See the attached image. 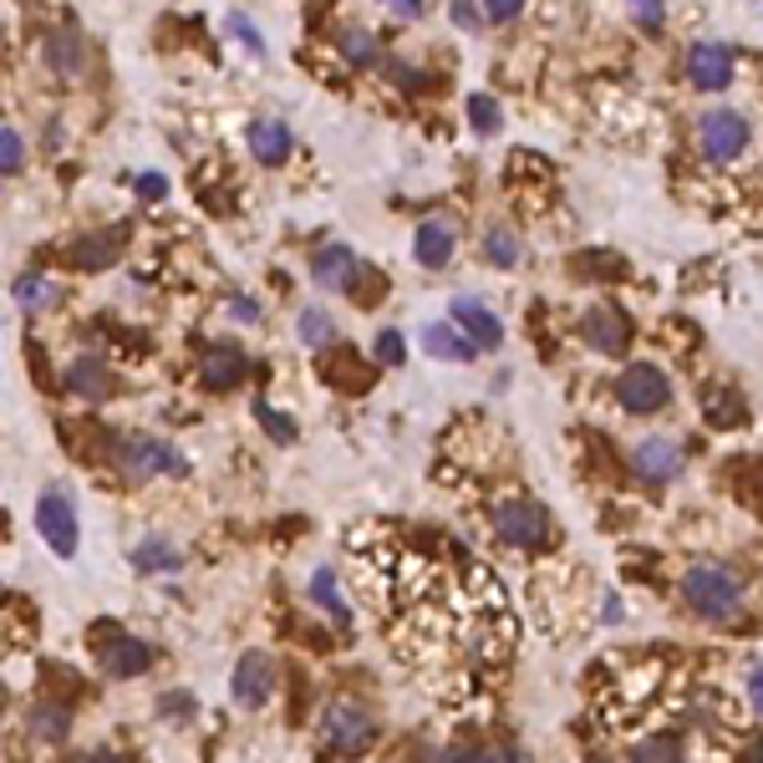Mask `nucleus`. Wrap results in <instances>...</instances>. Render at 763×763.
Segmentation results:
<instances>
[{"label":"nucleus","mask_w":763,"mask_h":763,"mask_svg":"<svg viewBox=\"0 0 763 763\" xmlns=\"http://www.w3.org/2000/svg\"><path fill=\"white\" fill-rule=\"evenodd\" d=\"M422 352L428 356H443V362H469V356H474V342H469V336H459V331L453 326H428L422 331Z\"/></svg>","instance_id":"nucleus-22"},{"label":"nucleus","mask_w":763,"mask_h":763,"mask_svg":"<svg viewBox=\"0 0 763 763\" xmlns=\"http://www.w3.org/2000/svg\"><path fill=\"white\" fill-rule=\"evenodd\" d=\"M21 163H26V138L15 128H0V179L21 173Z\"/></svg>","instance_id":"nucleus-29"},{"label":"nucleus","mask_w":763,"mask_h":763,"mask_svg":"<svg viewBox=\"0 0 763 763\" xmlns=\"http://www.w3.org/2000/svg\"><path fill=\"white\" fill-rule=\"evenodd\" d=\"M453 321L469 331L474 352H494V346H504V321L494 316L484 301H474V295H453Z\"/></svg>","instance_id":"nucleus-10"},{"label":"nucleus","mask_w":763,"mask_h":763,"mask_svg":"<svg viewBox=\"0 0 763 763\" xmlns=\"http://www.w3.org/2000/svg\"><path fill=\"white\" fill-rule=\"evenodd\" d=\"M494 535L504 545H519V550H540L550 540V514L535 499H504L494 509Z\"/></svg>","instance_id":"nucleus-3"},{"label":"nucleus","mask_w":763,"mask_h":763,"mask_svg":"<svg viewBox=\"0 0 763 763\" xmlns=\"http://www.w3.org/2000/svg\"><path fill=\"white\" fill-rule=\"evenodd\" d=\"M342 52H346V62L372 66V62H377V36H372V31H346V36H342Z\"/></svg>","instance_id":"nucleus-31"},{"label":"nucleus","mask_w":763,"mask_h":763,"mask_svg":"<svg viewBox=\"0 0 763 763\" xmlns=\"http://www.w3.org/2000/svg\"><path fill=\"white\" fill-rule=\"evenodd\" d=\"M295 331H301V346H311V352H326V346L336 342V326H331V316L321 311V305H305L301 321H295Z\"/></svg>","instance_id":"nucleus-25"},{"label":"nucleus","mask_w":763,"mask_h":763,"mask_svg":"<svg viewBox=\"0 0 763 763\" xmlns=\"http://www.w3.org/2000/svg\"><path fill=\"white\" fill-rule=\"evenodd\" d=\"M469 122H474V128L488 138V132H499V128H504V107L494 103L488 93H474V97H469Z\"/></svg>","instance_id":"nucleus-28"},{"label":"nucleus","mask_w":763,"mask_h":763,"mask_svg":"<svg viewBox=\"0 0 763 763\" xmlns=\"http://www.w3.org/2000/svg\"><path fill=\"white\" fill-rule=\"evenodd\" d=\"M153 667V646L138 642V636H112V642L103 646V671L107 677H143V671Z\"/></svg>","instance_id":"nucleus-14"},{"label":"nucleus","mask_w":763,"mask_h":763,"mask_svg":"<svg viewBox=\"0 0 763 763\" xmlns=\"http://www.w3.org/2000/svg\"><path fill=\"white\" fill-rule=\"evenodd\" d=\"M77 763H122V759H118V753H107V749H103V753H82Z\"/></svg>","instance_id":"nucleus-45"},{"label":"nucleus","mask_w":763,"mask_h":763,"mask_svg":"<svg viewBox=\"0 0 763 763\" xmlns=\"http://www.w3.org/2000/svg\"><path fill=\"white\" fill-rule=\"evenodd\" d=\"M484 245H488V260L499 265V270H514V265L525 260V250H519V235H514L509 224H494L484 235Z\"/></svg>","instance_id":"nucleus-26"},{"label":"nucleus","mask_w":763,"mask_h":763,"mask_svg":"<svg viewBox=\"0 0 763 763\" xmlns=\"http://www.w3.org/2000/svg\"><path fill=\"white\" fill-rule=\"evenodd\" d=\"M632 469L646 479V484H671L677 469H683V448L671 443V438H642L632 448Z\"/></svg>","instance_id":"nucleus-11"},{"label":"nucleus","mask_w":763,"mask_h":763,"mask_svg":"<svg viewBox=\"0 0 763 763\" xmlns=\"http://www.w3.org/2000/svg\"><path fill=\"white\" fill-rule=\"evenodd\" d=\"M255 412H260V422H265V433H270V438H280V443H295V422L280 418V412L270 408V402H260Z\"/></svg>","instance_id":"nucleus-34"},{"label":"nucleus","mask_w":763,"mask_h":763,"mask_svg":"<svg viewBox=\"0 0 763 763\" xmlns=\"http://www.w3.org/2000/svg\"><path fill=\"white\" fill-rule=\"evenodd\" d=\"M636 26H646V31H657L662 21H667V15H662V6H636Z\"/></svg>","instance_id":"nucleus-40"},{"label":"nucleus","mask_w":763,"mask_h":763,"mask_svg":"<svg viewBox=\"0 0 763 763\" xmlns=\"http://www.w3.org/2000/svg\"><path fill=\"white\" fill-rule=\"evenodd\" d=\"M229 311H235L239 321H255V316H260V305H255V301H245V295H239V301H229Z\"/></svg>","instance_id":"nucleus-43"},{"label":"nucleus","mask_w":763,"mask_h":763,"mask_svg":"<svg viewBox=\"0 0 763 763\" xmlns=\"http://www.w3.org/2000/svg\"><path fill=\"white\" fill-rule=\"evenodd\" d=\"M36 529L46 535L52 555H62V560H72V555H77V509H72V499H66V494H56V488H46V494H41Z\"/></svg>","instance_id":"nucleus-8"},{"label":"nucleus","mask_w":763,"mask_h":763,"mask_svg":"<svg viewBox=\"0 0 763 763\" xmlns=\"http://www.w3.org/2000/svg\"><path fill=\"white\" fill-rule=\"evenodd\" d=\"M708 418L733 428V422H743V402H738V397H712V412H708Z\"/></svg>","instance_id":"nucleus-36"},{"label":"nucleus","mask_w":763,"mask_h":763,"mask_svg":"<svg viewBox=\"0 0 763 763\" xmlns=\"http://www.w3.org/2000/svg\"><path fill=\"white\" fill-rule=\"evenodd\" d=\"M26 733L36 743H62V738H72V712L56 708V702H36L26 712Z\"/></svg>","instance_id":"nucleus-20"},{"label":"nucleus","mask_w":763,"mask_h":763,"mask_svg":"<svg viewBox=\"0 0 763 763\" xmlns=\"http://www.w3.org/2000/svg\"><path fill=\"white\" fill-rule=\"evenodd\" d=\"M321 738H326L331 753H342V759H356V753H367L377 743V718L356 698H336L326 702L321 712Z\"/></svg>","instance_id":"nucleus-2"},{"label":"nucleus","mask_w":763,"mask_h":763,"mask_svg":"<svg viewBox=\"0 0 763 763\" xmlns=\"http://www.w3.org/2000/svg\"><path fill=\"white\" fill-rule=\"evenodd\" d=\"M687 77L702 93H723L728 82H733V46L728 41H698L687 52Z\"/></svg>","instance_id":"nucleus-9"},{"label":"nucleus","mask_w":763,"mask_h":763,"mask_svg":"<svg viewBox=\"0 0 763 763\" xmlns=\"http://www.w3.org/2000/svg\"><path fill=\"white\" fill-rule=\"evenodd\" d=\"M488 21H514L519 15V0H488Z\"/></svg>","instance_id":"nucleus-39"},{"label":"nucleus","mask_w":763,"mask_h":763,"mask_svg":"<svg viewBox=\"0 0 763 763\" xmlns=\"http://www.w3.org/2000/svg\"><path fill=\"white\" fill-rule=\"evenodd\" d=\"M346 295H352V301H362V305H372L382 295V276L372 270V265H362V270L352 276V286H346Z\"/></svg>","instance_id":"nucleus-32"},{"label":"nucleus","mask_w":763,"mask_h":763,"mask_svg":"<svg viewBox=\"0 0 763 763\" xmlns=\"http://www.w3.org/2000/svg\"><path fill=\"white\" fill-rule=\"evenodd\" d=\"M683 601L708 621H728L743 605V580L728 566H692L683 576Z\"/></svg>","instance_id":"nucleus-1"},{"label":"nucleus","mask_w":763,"mask_h":763,"mask_svg":"<svg viewBox=\"0 0 763 763\" xmlns=\"http://www.w3.org/2000/svg\"><path fill=\"white\" fill-rule=\"evenodd\" d=\"M245 352L239 346H204L198 352V382L204 387H214V393H224V387H235L239 377H245Z\"/></svg>","instance_id":"nucleus-13"},{"label":"nucleus","mask_w":763,"mask_h":763,"mask_svg":"<svg viewBox=\"0 0 763 763\" xmlns=\"http://www.w3.org/2000/svg\"><path fill=\"white\" fill-rule=\"evenodd\" d=\"M402 356H408V342H402V331L387 326V331L377 336V362H382V367H402Z\"/></svg>","instance_id":"nucleus-33"},{"label":"nucleus","mask_w":763,"mask_h":763,"mask_svg":"<svg viewBox=\"0 0 763 763\" xmlns=\"http://www.w3.org/2000/svg\"><path fill=\"white\" fill-rule=\"evenodd\" d=\"M453 21H459V26H463V31H474V26H479V21H484V15H479V11H474V6H453Z\"/></svg>","instance_id":"nucleus-41"},{"label":"nucleus","mask_w":763,"mask_h":763,"mask_svg":"<svg viewBox=\"0 0 763 763\" xmlns=\"http://www.w3.org/2000/svg\"><path fill=\"white\" fill-rule=\"evenodd\" d=\"M132 566L143 570V576H148V570H179V566H184V555L173 550L169 540H159V535H148V540L132 550Z\"/></svg>","instance_id":"nucleus-24"},{"label":"nucleus","mask_w":763,"mask_h":763,"mask_svg":"<svg viewBox=\"0 0 763 763\" xmlns=\"http://www.w3.org/2000/svg\"><path fill=\"white\" fill-rule=\"evenodd\" d=\"M245 143H250L255 163H265V169H276V163L290 159V128L280 118H255L245 128Z\"/></svg>","instance_id":"nucleus-15"},{"label":"nucleus","mask_w":763,"mask_h":763,"mask_svg":"<svg viewBox=\"0 0 763 763\" xmlns=\"http://www.w3.org/2000/svg\"><path fill=\"white\" fill-rule=\"evenodd\" d=\"M616 397L626 412H662L671 402V382L662 367H652V362H636V367H626L616 377Z\"/></svg>","instance_id":"nucleus-6"},{"label":"nucleus","mask_w":763,"mask_h":763,"mask_svg":"<svg viewBox=\"0 0 763 763\" xmlns=\"http://www.w3.org/2000/svg\"><path fill=\"white\" fill-rule=\"evenodd\" d=\"M138 194H143V198H163V194H169V179H163V173H143V179H138Z\"/></svg>","instance_id":"nucleus-38"},{"label":"nucleus","mask_w":763,"mask_h":763,"mask_svg":"<svg viewBox=\"0 0 763 763\" xmlns=\"http://www.w3.org/2000/svg\"><path fill=\"white\" fill-rule=\"evenodd\" d=\"M438 763H504V753H488V749H443Z\"/></svg>","instance_id":"nucleus-35"},{"label":"nucleus","mask_w":763,"mask_h":763,"mask_svg":"<svg viewBox=\"0 0 763 763\" xmlns=\"http://www.w3.org/2000/svg\"><path fill=\"white\" fill-rule=\"evenodd\" d=\"M311 601H316L321 611L336 621V626H352V611H346V601H342V591H336V576H331V570H316V576H311Z\"/></svg>","instance_id":"nucleus-23"},{"label":"nucleus","mask_w":763,"mask_h":763,"mask_svg":"<svg viewBox=\"0 0 763 763\" xmlns=\"http://www.w3.org/2000/svg\"><path fill=\"white\" fill-rule=\"evenodd\" d=\"M0 718H6V692H0Z\"/></svg>","instance_id":"nucleus-46"},{"label":"nucleus","mask_w":763,"mask_h":763,"mask_svg":"<svg viewBox=\"0 0 763 763\" xmlns=\"http://www.w3.org/2000/svg\"><path fill=\"white\" fill-rule=\"evenodd\" d=\"M749 698H753V708L763 712V667H753V671H749Z\"/></svg>","instance_id":"nucleus-42"},{"label":"nucleus","mask_w":763,"mask_h":763,"mask_svg":"<svg viewBox=\"0 0 763 763\" xmlns=\"http://www.w3.org/2000/svg\"><path fill=\"white\" fill-rule=\"evenodd\" d=\"M46 62H52L56 77H77L82 66H87V52H82L77 31H52V36H46Z\"/></svg>","instance_id":"nucleus-21"},{"label":"nucleus","mask_w":763,"mask_h":763,"mask_svg":"<svg viewBox=\"0 0 763 763\" xmlns=\"http://www.w3.org/2000/svg\"><path fill=\"white\" fill-rule=\"evenodd\" d=\"M749 118L733 112V107H712L708 118L698 122V143H702V159L708 163H733L743 148H749Z\"/></svg>","instance_id":"nucleus-4"},{"label":"nucleus","mask_w":763,"mask_h":763,"mask_svg":"<svg viewBox=\"0 0 763 763\" xmlns=\"http://www.w3.org/2000/svg\"><path fill=\"white\" fill-rule=\"evenodd\" d=\"M270 692H276V662H270V652H245L235 662V677H229V698L245 712H255L270 702Z\"/></svg>","instance_id":"nucleus-7"},{"label":"nucleus","mask_w":763,"mask_h":763,"mask_svg":"<svg viewBox=\"0 0 763 763\" xmlns=\"http://www.w3.org/2000/svg\"><path fill=\"white\" fill-rule=\"evenodd\" d=\"M112 459L122 463V474L153 479V474H189V459L163 438H122Z\"/></svg>","instance_id":"nucleus-5"},{"label":"nucleus","mask_w":763,"mask_h":763,"mask_svg":"<svg viewBox=\"0 0 763 763\" xmlns=\"http://www.w3.org/2000/svg\"><path fill=\"white\" fill-rule=\"evenodd\" d=\"M229 31H239V36H245V46H250V52H265V41H260V31L250 26V15H229Z\"/></svg>","instance_id":"nucleus-37"},{"label":"nucleus","mask_w":763,"mask_h":763,"mask_svg":"<svg viewBox=\"0 0 763 763\" xmlns=\"http://www.w3.org/2000/svg\"><path fill=\"white\" fill-rule=\"evenodd\" d=\"M118 245H122L118 229H93V235H77V239H72L66 260L77 265V270H107V265L118 260Z\"/></svg>","instance_id":"nucleus-16"},{"label":"nucleus","mask_w":763,"mask_h":763,"mask_svg":"<svg viewBox=\"0 0 763 763\" xmlns=\"http://www.w3.org/2000/svg\"><path fill=\"white\" fill-rule=\"evenodd\" d=\"M632 763H687V753L671 733H657V738H642V743H636Z\"/></svg>","instance_id":"nucleus-27"},{"label":"nucleus","mask_w":763,"mask_h":763,"mask_svg":"<svg viewBox=\"0 0 763 763\" xmlns=\"http://www.w3.org/2000/svg\"><path fill=\"white\" fill-rule=\"evenodd\" d=\"M66 387L77 397H87V402H103V397L112 393V367H107L103 356H77V362L66 367Z\"/></svg>","instance_id":"nucleus-17"},{"label":"nucleus","mask_w":763,"mask_h":763,"mask_svg":"<svg viewBox=\"0 0 763 763\" xmlns=\"http://www.w3.org/2000/svg\"><path fill=\"white\" fill-rule=\"evenodd\" d=\"M356 270H362V260H356V250H346V245H331V250L316 255V280L326 290H346Z\"/></svg>","instance_id":"nucleus-19"},{"label":"nucleus","mask_w":763,"mask_h":763,"mask_svg":"<svg viewBox=\"0 0 763 763\" xmlns=\"http://www.w3.org/2000/svg\"><path fill=\"white\" fill-rule=\"evenodd\" d=\"M580 331H585V342H591L595 352H605V356H621L626 346H632V326H626V316H621V311H611V305H595V311H585Z\"/></svg>","instance_id":"nucleus-12"},{"label":"nucleus","mask_w":763,"mask_h":763,"mask_svg":"<svg viewBox=\"0 0 763 763\" xmlns=\"http://www.w3.org/2000/svg\"><path fill=\"white\" fill-rule=\"evenodd\" d=\"M412 250H418V265L438 270V265L453 260V224L448 219H422L418 235H412Z\"/></svg>","instance_id":"nucleus-18"},{"label":"nucleus","mask_w":763,"mask_h":763,"mask_svg":"<svg viewBox=\"0 0 763 763\" xmlns=\"http://www.w3.org/2000/svg\"><path fill=\"white\" fill-rule=\"evenodd\" d=\"M393 15H402V21H418V15H422V6H418V0H397V6H393Z\"/></svg>","instance_id":"nucleus-44"},{"label":"nucleus","mask_w":763,"mask_h":763,"mask_svg":"<svg viewBox=\"0 0 763 763\" xmlns=\"http://www.w3.org/2000/svg\"><path fill=\"white\" fill-rule=\"evenodd\" d=\"M46 295H52V280L41 276V270H31V276L15 280V305H26V311H36V305H46Z\"/></svg>","instance_id":"nucleus-30"}]
</instances>
